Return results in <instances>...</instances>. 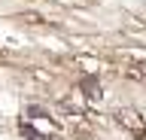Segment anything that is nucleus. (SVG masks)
Instances as JSON below:
<instances>
[{
  "label": "nucleus",
  "instance_id": "obj_1",
  "mask_svg": "<svg viewBox=\"0 0 146 140\" xmlns=\"http://www.w3.org/2000/svg\"><path fill=\"white\" fill-rule=\"evenodd\" d=\"M116 122H119V128H125L131 137H137V140L146 137V116L143 113L131 110V107H122V110H116Z\"/></svg>",
  "mask_w": 146,
  "mask_h": 140
}]
</instances>
